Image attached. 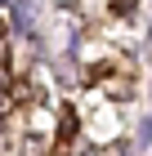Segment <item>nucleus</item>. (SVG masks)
Listing matches in <instances>:
<instances>
[{
  "mask_svg": "<svg viewBox=\"0 0 152 156\" xmlns=\"http://www.w3.org/2000/svg\"><path fill=\"white\" fill-rule=\"evenodd\" d=\"M58 129H63V138L76 134V112H63V125H58Z\"/></svg>",
  "mask_w": 152,
  "mask_h": 156,
  "instance_id": "1",
  "label": "nucleus"
}]
</instances>
